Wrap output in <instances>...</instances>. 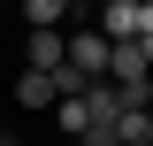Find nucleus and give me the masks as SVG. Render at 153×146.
Segmentation results:
<instances>
[{
  "instance_id": "obj_1",
  "label": "nucleus",
  "mask_w": 153,
  "mask_h": 146,
  "mask_svg": "<svg viewBox=\"0 0 153 146\" xmlns=\"http://www.w3.org/2000/svg\"><path fill=\"white\" fill-rule=\"evenodd\" d=\"M23 69L61 77V69H69V31H31V38H23Z\"/></svg>"
},
{
  "instance_id": "obj_2",
  "label": "nucleus",
  "mask_w": 153,
  "mask_h": 146,
  "mask_svg": "<svg viewBox=\"0 0 153 146\" xmlns=\"http://www.w3.org/2000/svg\"><path fill=\"white\" fill-rule=\"evenodd\" d=\"M107 54H115V46H107V38L92 31V23H76V31H69V69H84L92 85L107 77Z\"/></svg>"
},
{
  "instance_id": "obj_3",
  "label": "nucleus",
  "mask_w": 153,
  "mask_h": 146,
  "mask_svg": "<svg viewBox=\"0 0 153 146\" xmlns=\"http://www.w3.org/2000/svg\"><path fill=\"white\" fill-rule=\"evenodd\" d=\"M92 31L107 38V46H115V38H138V0H107V16H100Z\"/></svg>"
},
{
  "instance_id": "obj_4",
  "label": "nucleus",
  "mask_w": 153,
  "mask_h": 146,
  "mask_svg": "<svg viewBox=\"0 0 153 146\" xmlns=\"http://www.w3.org/2000/svg\"><path fill=\"white\" fill-rule=\"evenodd\" d=\"M16 100H23V108H61V92H54L46 69H23V77H16Z\"/></svg>"
},
{
  "instance_id": "obj_5",
  "label": "nucleus",
  "mask_w": 153,
  "mask_h": 146,
  "mask_svg": "<svg viewBox=\"0 0 153 146\" xmlns=\"http://www.w3.org/2000/svg\"><path fill=\"white\" fill-rule=\"evenodd\" d=\"M54 115H61V131H69V146L84 138V131H92V100H61Z\"/></svg>"
},
{
  "instance_id": "obj_6",
  "label": "nucleus",
  "mask_w": 153,
  "mask_h": 146,
  "mask_svg": "<svg viewBox=\"0 0 153 146\" xmlns=\"http://www.w3.org/2000/svg\"><path fill=\"white\" fill-rule=\"evenodd\" d=\"M0 146H23V138H0Z\"/></svg>"
}]
</instances>
